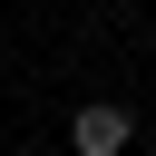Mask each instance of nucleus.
Returning <instances> with one entry per match:
<instances>
[{"instance_id": "f257e3e1", "label": "nucleus", "mask_w": 156, "mask_h": 156, "mask_svg": "<svg viewBox=\"0 0 156 156\" xmlns=\"http://www.w3.org/2000/svg\"><path fill=\"white\" fill-rule=\"evenodd\" d=\"M127 136H136V117H127V107H78V127H68V146H78V156H127Z\"/></svg>"}]
</instances>
